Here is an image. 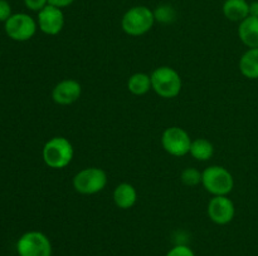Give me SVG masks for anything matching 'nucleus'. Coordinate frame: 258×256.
I'll list each match as a JSON object with an SVG mask.
<instances>
[{
    "mask_svg": "<svg viewBox=\"0 0 258 256\" xmlns=\"http://www.w3.org/2000/svg\"><path fill=\"white\" fill-rule=\"evenodd\" d=\"M127 89L134 95H144L151 89V77L146 73H134L127 79Z\"/></svg>",
    "mask_w": 258,
    "mask_h": 256,
    "instance_id": "obj_17",
    "label": "nucleus"
},
{
    "mask_svg": "<svg viewBox=\"0 0 258 256\" xmlns=\"http://www.w3.org/2000/svg\"><path fill=\"white\" fill-rule=\"evenodd\" d=\"M75 2L76 0H48L49 5H54V7L60 8V9L70 7V5H72Z\"/></svg>",
    "mask_w": 258,
    "mask_h": 256,
    "instance_id": "obj_23",
    "label": "nucleus"
},
{
    "mask_svg": "<svg viewBox=\"0 0 258 256\" xmlns=\"http://www.w3.org/2000/svg\"><path fill=\"white\" fill-rule=\"evenodd\" d=\"M191 138L184 128L174 125L166 128L161 135V145L165 152L174 157H183L190 151Z\"/></svg>",
    "mask_w": 258,
    "mask_h": 256,
    "instance_id": "obj_8",
    "label": "nucleus"
},
{
    "mask_svg": "<svg viewBox=\"0 0 258 256\" xmlns=\"http://www.w3.org/2000/svg\"><path fill=\"white\" fill-rule=\"evenodd\" d=\"M154 15H155V22L161 23V24H170L176 19L175 9L168 4L159 5L154 10Z\"/></svg>",
    "mask_w": 258,
    "mask_h": 256,
    "instance_id": "obj_18",
    "label": "nucleus"
},
{
    "mask_svg": "<svg viewBox=\"0 0 258 256\" xmlns=\"http://www.w3.org/2000/svg\"><path fill=\"white\" fill-rule=\"evenodd\" d=\"M238 67L247 79H258V48L247 49L239 59Z\"/></svg>",
    "mask_w": 258,
    "mask_h": 256,
    "instance_id": "obj_15",
    "label": "nucleus"
},
{
    "mask_svg": "<svg viewBox=\"0 0 258 256\" xmlns=\"http://www.w3.org/2000/svg\"><path fill=\"white\" fill-rule=\"evenodd\" d=\"M73 188L81 195H96L105 190L107 173L100 167H86L73 177Z\"/></svg>",
    "mask_w": 258,
    "mask_h": 256,
    "instance_id": "obj_5",
    "label": "nucleus"
},
{
    "mask_svg": "<svg viewBox=\"0 0 258 256\" xmlns=\"http://www.w3.org/2000/svg\"><path fill=\"white\" fill-rule=\"evenodd\" d=\"M202 185L212 196H228L233 191L234 178L226 167L212 165L202 171Z\"/></svg>",
    "mask_w": 258,
    "mask_h": 256,
    "instance_id": "obj_4",
    "label": "nucleus"
},
{
    "mask_svg": "<svg viewBox=\"0 0 258 256\" xmlns=\"http://www.w3.org/2000/svg\"><path fill=\"white\" fill-rule=\"evenodd\" d=\"M13 15L12 5L8 0H0V23H5Z\"/></svg>",
    "mask_w": 258,
    "mask_h": 256,
    "instance_id": "obj_22",
    "label": "nucleus"
},
{
    "mask_svg": "<svg viewBox=\"0 0 258 256\" xmlns=\"http://www.w3.org/2000/svg\"><path fill=\"white\" fill-rule=\"evenodd\" d=\"M180 180L185 186L194 187L202 183V172L194 167H186L180 173Z\"/></svg>",
    "mask_w": 258,
    "mask_h": 256,
    "instance_id": "obj_19",
    "label": "nucleus"
},
{
    "mask_svg": "<svg viewBox=\"0 0 258 256\" xmlns=\"http://www.w3.org/2000/svg\"><path fill=\"white\" fill-rule=\"evenodd\" d=\"M249 17L258 18V0L249 3Z\"/></svg>",
    "mask_w": 258,
    "mask_h": 256,
    "instance_id": "obj_24",
    "label": "nucleus"
},
{
    "mask_svg": "<svg viewBox=\"0 0 258 256\" xmlns=\"http://www.w3.org/2000/svg\"><path fill=\"white\" fill-rule=\"evenodd\" d=\"M75 148L70 140L62 136H55L44 143L42 150V157L45 165L53 170L66 168L73 160Z\"/></svg>",
    "mask_w": 258,
    "mask_h": 256,
    "instance_id": "obj_1",
    "label": "nucleus"
},
{
    "mask_svg": "<svg viewBox=\"0 0 258 256\" xmlns=\"http://www.w3.org/2000/svg\"><path fill=\"white\" fill-rule=\"evenodd\" d=\"M113 202L121 210H128L134 207L138 201V191L135 186L128 182H122L117 185L113 190Z\"/></svg>",
    "mask_w": 258,
    "mask_h": 256,
    "instance_id": "obj_12",
    "label": "nucleus"
},
{
    "mask_svg": "<svg viewBox=\"0 0 258 256\" xmlns=\"http://www.w3.org/2000/svg\"><path fill=\"white\" fill-rule=\"evenodd\" d=\"M238 38L248 49L258 48V18L247 17L239 23Z\"/></svg>",
    "mask_w": 258,
    "mask_h": 256,
    "instance_id": "obj_13",
    "label": "nucleus"
},
{
    "mask_svg": "<svg viewBox=\"0 0 258 256\" xmlns=\"http://www.w3.org/2000/svg\"><path fill=\"white\" fill-rule=\"evenodd\" d=\"M82 94V87L76 79H63L52 89V99L55 104L70 105L77 102Z\"/></svg>",
    "mask_w": 258,
    "mask_h": 256,
    "instance_id": "obj_11",
    "label": "nucleus"
},
{
    "mask_svg": "<svg viewBox=\"0 0 258 256\" xmlns=\"http://www.w3.org/2000/svg\"><path fill=\"white\" fill-rule=\"evenodd\" d=\"M17 252L19 256H52V242L40 231H27L18 238Z\"/></svg>",
    "mask_w": 258,
    "mask_h": 256,
    "instance_id": "obj_6",
    "label": "nucleus"
},
{
    "mask_svg": "<svg viewBox=\"0 0 258 256\" xmlns=\"http://www.w3.org/2000/svg\"><path fill=\"white\" fill-rule=\"evenodd\" d=\"M64 14L60 8L48 4L37 15L38 29L45 35H57L64 28Z\"/></svg>",
    "mask_w": 258,
    "mask_h": 256,
    "instance_id": "obj_10",
    "label": "nucleus"
},
{
    "mask_svg": "<svg viewBox=\"0 0 258 256\" xmlns=\"http://www.w3.org/2000/svg\"><path fill=\"white\" fill-rule=\"evenodd\" d=\"M222 12L227 19L239 24L249 17V3L247 0H224Z\"/></svg>",
    "mask_w": 258,
    "mask_h": 256,
    "instance_id": "obj_14",
    "label": "nucleus"
},
{
    "mask_svg": "<svg viewBox=\"0 0 258 256\" xmlns=\"http://www.w3.org/2000/svg\"><path fill=\"white\" fill-rule=\"evenodd\" d=\"M5 34L14 42H28L38 30L37 20L27 13H13L4 23Z\"/></svg>",
    "mask_w": 258,
    "mask_h": 256,
    "instance_id": "obj_7",
    "label": "nucleus"
},
{
    "mask_svg": "<svg viewBox=\"0 0 258 256\" xmlns=\"http://www.w3.org/2000/svg\"><path fill=\"white\" fill-rule=\"evenodd\" d=\"M151 77V89L160 98L171 99L180 94L183 88V80L180 74L169 65H161L153 70Z\"/></svg>",
    "mask_w": 258,
    "mask_h": 256,
    "instance_id": "obj_2",
    "label": "nucleus"
},
{
    "mask_svg": "<svg viewBox=\"0 0 258 256\" xmlns=\"http://www.w3.org/2000/svg\"><path fill=\"white\" fill-rule=\"evenodd\" d=\"M154 10L145 5H136L126 10L121 18V28L130 37H141L153 29L155 24Z\"/></svg>",
    "mask_w": 258,
    "mask_h": 256,
    "instance_id": "obj_3",
    "label": "nucleus"
},
{
    "mask_svg": "<svg viewBox=\"0 0 258 256\" xmlns=\"http://www.w3.org/2000/svg\"><path fill=\"white\" fill-rule=\"evenodd\" d=\"M165 256H196V253H194V251L191 250L188 245L178 243V245L173 246V247L166 252Z\"/></svg>",
    "mask_w": 258,
    "mask_h": 256,
    "instance_id": "obj_20",
    "label": "nucleus"
},
{
    "mask_svg": "<svg viewBox=\"0 0 258 256\" xmlns=\"http://www.w3.org/2000/svg\"><path fill=\"white\" fill-rule=\"evenodd\" d=\"M189 155L194 160L201 161V162H207L214 155L213 143L211 141L206 140V138H197V140H193L191 141Z\"/></svg>",
    "mask_w": 258,
    "mask_h": 256,
    "instance_id": "obj_16",
    "label": "nucleus"
},
{
    "mask_svg": "<svg viewBox=\"0 0 258 256\" xmlns=\"http://www.w3.org/2000/svg\"><path fill=\"white\" fill-rule=\"evenodd\" d=\"M49 4L48 0H24V5L28 10L30 12L39 13L40 10L44 9L47 5Z\"/></svg>",
    "mask_w": 258,
    "mask_h": 256,
    "instance_id": "obj_21",
    "label": "nucleus"
},
{
    "mask_svg": "<svg viewBox=\"0 0 258 256\" xmlns=\"http://www.w3.org/2000/svg\"><path fill=\"white\" fill-rule=\"evenodd\" d=\"M207 213L212 222L217 225H228L236 215V206L228 196H213L208 202Z\"/></svg>",
    "mask_w": 258,
    "mask_h": 256,
    "instance_id": "obj_9",
    "label": "nucleus"
}]
</instances>
